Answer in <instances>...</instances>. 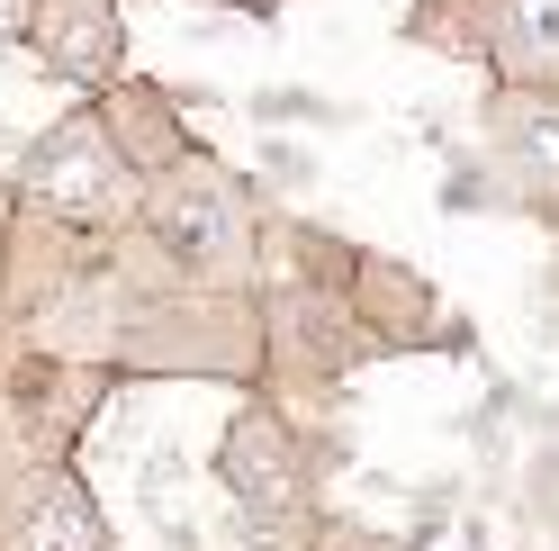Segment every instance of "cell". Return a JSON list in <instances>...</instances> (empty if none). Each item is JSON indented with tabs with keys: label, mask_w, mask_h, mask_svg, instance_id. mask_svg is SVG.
Segmentation results:
<instances>
[{
	"label": "cell",
	"mask_w": 559,
	"mask_h": 551,
	"mask_svg": "<svg viewBox=\"0 0 559 551\" xmlns=\"http://www.w3.org/2000/svg\"><path fill=\"white\" fill-rule=\"evenodd\" d=\"M27 190H37L55 218H73V226H99V218H118L127 199H135L127 163L109 154V136H99L91 118H63L46 145H37V172H27Z\"/></svg>",
	"instance_id": "obj_1"
},
{
	"label": "cell",
	"mask_w": 559,
	"mask_h": 551,
	"mask_svg": "<svg viewBox=\"0 0 559 551\" xmlns=\"http://www.w3.org/2000/svg\"><path fill=\"white\" fill-rule=\"evenodd\" d=\"M154 226L190 271H243V218H235V199L207 181V163H190L181 181L154 199Z\"/></svg>",
	"instance_id": "obj_2"
},
{
	"label": "cell",
	"mask_w": 559,
	"mask_h": 551,
	"mask_svg": "<svg viewBox=\"0 0 559 551\" xmlns=\"http://www.w3.org/2000/svg\"><path fill=\"white\" fill-rule=\"evenodd\" d=\"M91 542H99V525H91L73 479H46V489L19 497V515H10V551H91Z\"/></svg>",
	"instance_id": "obj_3"
},
{
	"label": "cell",
	"mask_w": 559,
	"mask_h": 551,
	"mask_svg": "<svg viewBox=\"0 0 559 551\" xmlns=\"http://www.w3.org/2000/svg\"><path fill=\"white\" fill-rule=\"evenodd\" d=\"M226 479L243 489V506H262V515H280V506L298 497V470H289V453H280V425H271V417L235 425V443H226Z\"/></svg>",
	"instance_id": "obj_4"
},
{
	"label": "cell",
	"mask_w": 559,
	"mask_h": 551,
	"mask_svg": "<svg viewBox=\"0 0 559 551\" xmlns=\"http://www.w3.org/2000/svg\"><path fill=\"white\" fill-rule=\"evenodd\" d=\"M506 145L559 190V109H542V99H506Z\"/></svg>",
	"instance_id": "obj_5"
},
{
	"label": "cell",
	"mask_w": 559,
	"mask_h": 551,
	"mask_svg": "<svg viewBox=\"0 0 559 551\" xmlns=\"http://www.w3.org/2000/svg\"><path fill=\"white\" fill-rule=\"evenodd\" d=\"M506 27L533 63H559V0H506Z\"/></svg>",
	"instance_id": "obj_6"
},
{
	"label": "cell",
	"mask_w": 559,
	"mask_h": 551,
	"mask_svg": "<svg viewBox=\"0 0 559 551\" xmlns=\"http://www.w3.org/2000/svg\"><path fill=\"white\" fill-rule=\"evenodd\" d=\"M27 27H37V0H0V46H19Z\"/></svg>",
	"instance_id": "obj_7"
}]
</instances>
